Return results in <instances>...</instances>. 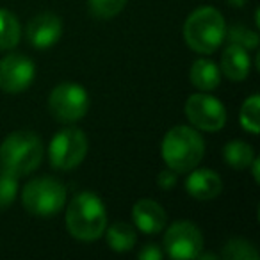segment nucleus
<instances>
[{"label":"nucleus","mask_w":260,"mask_h":260,"mask_svg":"<svg viewBox=\"0 0 260 260\" xmlns=\"http://www.w3.org/2000/svg\"><path fill=\"white\" fill-rule=\"evenodd\" d=\"M139 258L143 260H160L162 258V249L157 244H146L145 248L139 251Z\"/></svg>","instance_id":"nucleus-24"},{"label":"nucleus","mask_w":260,"mask_h":260,"mask_svg":"<svg viewBox=\"0 0 260 260\" xmlns=\"http://www.w3.org/2000/svg\"><path fill=\"white\" fill-rule=\"evenodd\" d=\"M230 6H235V8H242L246 4V0H226Z\"/></svg>","instance_id":"nucleus-26"},{"label":"nucleus","mask_w":260,"mask_h":260,"mask_svg":"<svg viewBox=\"0 0 260 260\" xmlns=\"http://www.w3.org/2000/svg\"><path fill=\"white\" fill-rule=\"evenodd\" d=\"M251 68V59H249L248 48L241 45L228 43L221 55V72L230 80H244Z\"/></svg>","instance_id":"nucleus-14"},{"label":"nucleus","mask_w":260,"mask_h":260,"mask_svg":"<svg viewBox=\"0 0 260 260\" xmlns=\"http://www.w3.org/2000/svg\"><path fill=\"white\" fill-rule=\"evenodd\" d=\"M258 111H260V98L258 94H253L242 104L241 109V125L251 134H258Z\"/></svg>","instance_id":"nucleus-20"},{"label":"nucleus","mask_w":260,"mask_h":260,"mask_svg":"<svg viewBox=\"0 0 260 260\" xmlns=\"http://www.w3.org/2000/svg\"><path fill=\"white\" fill-rule=\"evenodd\" d=\"M43 143L30 130H18L4 139L0 146V166L16 177H25L43 160Z\"/></svg>","instance_id":"nucleus-2"},{"label":"nucleus","mask_w":260,"mask_h":260,"mask_svg":"<svg viewBox=\"0 0 260 260\" xmlns=\"http://www.w3.org/2000/svg\"><path fill=\"white\" fill-rule=\"evenodd\" d=\"M226 34V23L217 9L200 8L184 23V40L198 54H214Z\"/></svg>","instance_id":"nucleus-4"},{"label":"nucleus","mask_w":260,"mask_h":260,"mask_svg":"<svg viewBox=\"0 0 260 260\" xmlns=\"http://www.w3.org/2000/svg\"><path fill=\"white\" fill-rule=\"evenodd\" d=\"M134 223L143 234H159L166 226V210L155 200H139L132 209Z\"/></svg>","instance_id":"nucleus-13"},{"label":"nucleus","mask_w":260,"mask_h":260,"mask_svg":"<svg viewBox=\"0 0 260 260\" xmlns=\"http://www.w3.org/2000/svg\"><path fill=\"white\" fill-rule=\"evenodd\" d=\"M18 192V177L8 171H2L0 175V210H6L15 202Z\"/></svg>","instance_id":"nucleus-22"},{"label":"nucleus","mask_w":260,"mask_h":260,"mask_svg":"<svg viewBox=\"0 0 260 260\" xmlns=\"http://www.w3.org/2000/svg\"><path fill=\"white\" fill-rule=\"evenodd\" d=\"M185 116L200 130L217 132L226 123V109L217 98L210 94L196 93L191 94L185 102Z\"/></svg>","instance_id":"nucleus-8"},{"label":"nucleus","mask_w":260,"mask_h":260,"mask_svg":"<svg viewBox=\"0 0 260 260\" xmlns=\"http://www.w3.org/2000/svg\"><path fill=\"white\" fill-rule=\"evenodd\" d=\"M164 249L171 258H198L203 249L202 230L191 221H177L164 235Z\"/></svg>","instance_id":"nucleus-9"},{"label":"nucleus","mask_w":260,"mask_h":260,"mask_svg":"<svg viewBox=\"0 0 260 260\" xmlns=\"http://www.w3.org/2000/svg\"><path fill=\"white\" fill-rule=\"evenodd\" d=\"M20 23L13 13L0 9V50H11L20 41Z\"/></svg>","instance_id":"nucleus-17"},{"label":"nucleus","mask_w":260,"mask_h":260,"mask_svg":"<svg viewBox=\"0 0 260 260\" xmlns=\"http://www.w3.org/2000/svg\"><path fill=\"white\" fill-rule=\"evenodd\" d=\"M36 66L27 55L11 54L0 61V89L6 93H22L34 82Z\"/></svg>","instance_id":"nucleus-10"},{"label":"nucleus","mask_w":260,"mask_h":260,"mask_svg":"<svg viewBox=\"0 0 260 260\" xmlns=\"http://www.w3.org/2000/svg\"><path fill=\"white\" fill-rule=\"evenodd\" d=\"M223 157L226 160L228 166L235 168V170H244L251 164L255 159L253 155V148L244 141H230L226 143L223 150Z\"/></svg>","instance_id":"nucleus-18"},{"label":"nucleus","mask_w":260,"mask_h":260,"mask_svg":"<svg viewBox=\"0 0 260 260\" xmlns=\"http://www.w3.org/2000/svg\"><path fill=\"white\" fill-rule=\"evenodd\" d=\"M107 244L112 251H128V249L134 248L136 244V230L132 224L128 223H114L107 230Z\"/></svg>","instance_id":"nucleus-16"},{"label":"nucleus","mask_w":260,"mask_h":260,"mask_svg":"<svg viewBox=\"0 0 260 260\" xmlns=\"http://www.w3.org/2000/svg\"><path fill=\"white\" fill-rule=\"evenodd\" d=\"M189 79L200 91H212L221 82V70L210 59H196L189 70Z\"/></svg>","instance_id":"nucleus-15"},{"label":"nucleus","mask_w":260,"mask_h":260,"mask_svg":"<svg viewBox=\"0 0 260 260\" xmlns=\"http://www.w3.org/2000/svg\"><path fill=\"white\" fill-rule=\"evenodd\" d=\"M221 256L226 260H258V251L246 239H232L224 244Z\"/></svg>","instance_id":"nucleus-19"},{"label":"nucleus","mask_w":260,"mask_h":260,"mask_svg":"<svg viewBox=\"0 0 260 260\" xmlns=\"http://www.w3.org/2000/svg\"><path fill=\"white\" fill-rule=\"evenodd\" d=\"M157 184L160 185L162 189H171L175 184H177V175H175L173 170H168V171H162L159 173V178H157Z\"/></svg>","instance_id":"nucleus-25"},{"label":"nucleus","mask_w":260,"mask_h":260,"mask_svg":"<svg viewBox=\"0 0 260 260\" xmlns=\"http://www.w3.org/2000/svg\"><path fill=\"white\" fill-rule=\"evenodd\" d=\"M224 38H228L230 43L241 45V47H244V48H256V45H258V36H256V32H253V30L246 29V27H242V25L230 27V29L226 30V34H224Z\"/></svg>","instance_id":"nucleus-23"},{"label":"nucleus","mask_w":260,"mask_h":260,"mask_svg":"<svg viewBox=\"0 0 260 260\" xmlns=\"http://www.w3.org/2000/svg\"><path fill=\"white\" fill-rule=\"evenodd\" d=\"M68 232L79 241H96L107 226V210L94 192H79L66 210Z\"/></svg>","instance_id":"nucleus-1"},{"label":"nucleus","mask_w":260,"mask_h":260,"mask_svg":"<svg viewBox=\"0 0 260 260\" xmlns=\"http://www.w3.org/2000/svg\"><path fill=\"white\" fill-rule=\"evenodd\" d=\"M205 143L198 130L178 125L164 136L162 159L175 173H187L194 170L203 159Z\"/></svg>","instance_id":"nucleus-3"},{"label":"nucleus","mask_w":260,"mask_h":260,"mask_svg":"<svg viewBox=\"0 0 260 260\" xmlns=\"http://www.w3.org/2000/svg\"><path fill=\"white\" fill-rule=\"evenodd\" d=\"M48 109L57 121L75 123L86 116L89 109V96L80 84H59L52 89L48 98Z\"/></svg>","instance_id":"nucleus-6"},{"label":"nucleus","mask_w":260,"mask_h":260,"mask_svg":"<svg viewBox=\"0 0 260 260\" xmlns=\"http://www.w3.org/2000/svg\"><path fill=\"white\" fill-rule=\"evenodd\" d=\"M22 202L23 207L34 216L50 217L64 207L66 189L55 178H34L23 187Z\"/></svg>","instance_id":"nucleus-5"},{"label":"nucleus","mask_w":260,"mask_h":260,"mask_svg":"<svg viewBox=\"0 0 260 260\" xmlns=\"http://www.w3.org/2000/svg\"><path fill=\"white\" fill-rule=\"evenodd\" d=\"M185 191L196 200H214L223 191V180L212 170H191L189 177L185 178Z\"/></svg>","instance_id":"nucleus-12"},{"label":"nucleus","mask_w":260,"mask_h":260,"mask_svg":"<svg viewBox=\"0 0 260 260\" xmlns=\"http://www.w3.org/2000/svg\"><path fill=\"white\" fill-rule=\"evenodd\" d=\"M125 4L126 0H87L91 15L98 20H111L125 8Z\"/></svg>","instance_id":"nucleus-21"},{"label":"nucleus","mask_w":260,"mask_h":260,"mask_svg":"<svg viewBox=\"0 0 260 260\" xmlns=\"http://www.w3.org/2000/svg\"><path fill=\"white\" fill-rule=\"evenodd\" d=\"M87 153V138L79 128H64L52 139L48 157L55 170H73Z\"/></svg>","instance_id":"nucleus-7"},{"label":"nucleus","mask_w":260,"mask_h":260,"mask_svg":"<svg viewBox=\"0 0 260 260\" xmlns=\"http://www.w3.org/2000/svg\"><path fill=\"white\" fill-rule=\"evenodd\" d=\"M62 34V22L54 13H41L27 25V40L38 50L54 47Z\"/></svg>","instance_id":"nucleus-11"}]
</instances>
